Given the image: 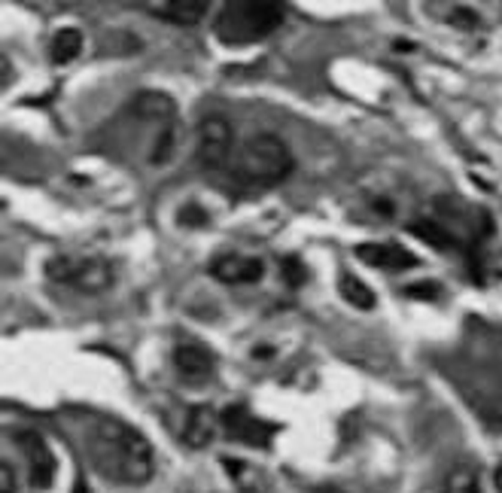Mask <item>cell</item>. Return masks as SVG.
I'll use <instances>...</instances> for the list:
<instances>
[{
  "label": "cell",
  "instance_id": "5b68a950",
  "mask_svg": "<svg viewBox=\"0 0 502 493\" xmlns=\"http://www.w3.org/2000/svg\"><path fill=\"white\" fill-rule=\"evenodd\" d=\"M220 426L226 429V435L232 442L253 444V448H268L271 435H274V426L253 417L250 411H247V405H229L220 415Z\"/></svg>",
  "mask_w": 502,
  "mask_h": 493
},
{
  "label": "cell",
  "instance_id": "277c9868",
  "mask_svg": "<svg viewBox=\"0 0 502 493\" xmlns=\"http://www.w3.org/2000/svg\"><path fill=\"white\" fill-rule=\"evenodd\" d=\"M46 277L79 292H103L113 283V265L98 256H52L46 262Z\"/></svg>",
  "mask_w": 502,
  "mask_h": 493
},
{
  "label": "cell",
  "instance_id": "7a4b0ae2",
  "mask_svg": "<svg viewBox=\"0 0 502 493\" xmlns=\"http://www.w3.org/2000/svg\"><path fill=\"white\" fill-rule=\"evenodd\" d=\"M281 4H250V0H238L226 4L213 22V34L222 46H250L274 34L283 22Z\"/></svg>",
  "mask_w": 502,
  "mask_h": 493
},
{
  "label": "cell",
  "instance_id": "8fae6325",
  "mask_svg": "<svg viewBox=\"0 0 502 493\" xmlns=\"http://www.w3.org/2000/svg\"><path fill=\"white\" fill-rule=\"evenodd\" d=\"M174 365L186 381H204L213 375V354L202 345H177L174 347Z\"/></svg>",
  "mask_w": 502,
  "mask_h": 493
},
{
  "label": "cell",
  "instance_id": "30bf717a",
  "mask_svg": "<svg viewBox=\"0 0 502 493\" xmlns=\"http://www.w3.org/2000/svg\"><path fill=\"white\" fill-rule=\"evenodd\" d=\"M217 426H220V415L213 411V405H195L193 411H189L186 417V429H183V442L189 444L193 451H202L207 444L213 442V435H217Z\"/></svg>",
  "mask_w": 502,
  "mask_h": 493
},
{
  "label": "cell",
  "instance_id": "8992f818",
  "mask_svg": "<svg viewBox=\"0 0 502 493\" xmlns=\"http://www.w3.org/2000/svg\"><path fill=\"white\" fill-rule=\"evenodd\" d=\"M232 125L222 116H207L198 125V162L204 168H220L222 162L232 153Z\"/></svg>",
  "mask_w": 502,
  "mask_h": 493
},
{
  "label": "cell",
  "instance_id": "e0dca14e",
  "mask_svg": "<svg viewBox=\"0 0 502 493\" xmlns=\"http://www.w3.org/2000/svg\"><path fill=\"white\" fill-rule=\"evenodd\" d=\"M444 493H481V479L472 466H453L444 475Z\"/></svg>",
  "mask_w": 502,
  "mask_h": 493
},
{
  "label": "cell",
  "instance_id": "d4e9b609",
  "mask_svg": "<svg viewBox=\"0 0 502 493\" xmlns=\"http://www.w3.org/2000/svg\"><path fill=\"white\" fill-rule=\"evenodd\" d=\"M497 490L502 493V463H499V469H497Z\"/></svg>",
  "mask_w": 502,
  "mask_h": 493
},
{
  "label": "cell",
  "instance_id": "7c38bea8",
  "mask_svg": "<svg viewBox=\"0 0 502 493\" xmlns=\"http://www.w3.org/2000/svg\"><path fill=\"white\" fill-rule=\"evenodd\" d=\"M147 13H156L158 19L174 22V25H198L207 13L202 0H165V4H143Z\"/></svg>",
  "mask_w": 502,
  "mask_h": 493
},
{
  "label": "cell",
  "instance_id": "3957f363",
  "mask_svg": "<svg viewBox=\"0 0 502 493\" xmlns=\"http://www.w3.org/2000/svg\"><path fill=\"white\" fill-rule=\"evenodd\" d=\"M238 171L256 186H274L292 174V153L277 134H253L241 147Z\"/></svg>",
  "mask_w": 502,
  "mask_h": 493
},
{
  "label": "cell",
  "instance_id": "44dd1931",
  "mask_svg": "<svg viewBox=\"0 0 502 493\" xmlns=\"http://www.w3.org/2000/svg\"><path fill=\"white\" fill-rule=\"evenodd\" d=\"M408 292L411 299H435L438 296V286H435V281H420L417 286H408Z\"/></svg>",
  "mask_w": 502,
  "mask_h": 493
},
{
  "label": "cell",
  "instance_id": "603a6c76",
  "mask_svg": "<svg viewBox=\"0 0 502 493\" xmlns=\"http://www.w3.org/2000/svg\"><path fill=\"white\" fill-rule=\"evenodd\" d=\"M453 25H460V28H475L478 25V19L469 10H463V6H457L453 10Z\"/></svg>",
  "mask_w": 502,
  "mask_h": 493
},
{
  "label": "cell",
  "instance_id": "4fadbf2b",
  "mask_svg": "<svg viewBox=\"0 0 502 493\" xmlns=\"http://www.w3.org/2000/svg\"><path fill=\"white\" fill-rule=\"evenodd\" d=\"M134 110H138L140 119H158L162 125L177 122V104L165 92H140L134 98Z\"/></svg>",
  "mask_w": 502,
  "mask_h": 493
},
{
  "label": "cell",
  "instance_id": "5bb4252c",
  "mask_svg": "<svg viewBox=\"0 0 502 493\" xmlns=\"http://www.w3.org/2000/svg\"><path fill=\"white\" fill-rule=\"evenodd\" d=\"M408 232L417 235L424 244L435 246V250H453V246H460L457 238H453V235L448 232V229L442 226V222H433V220H417V222H411Z\"/></svg>",
  "mask_w": 502,
  "mask_h": 493
},
{
  "label": "cell",
  "instance_id": "cb8c5ba5",
  "mask_svg": "<svg viewBox=\"0 0 502 493\" xmlns=\"http://www.w3.org/2000/svg\"><path fill=\"white\" fill-rule=\"evenodd\" d=\"M74 493H92L89 488H85V481H76V488H74Z\"/></svg>",
  "mask_w": 502,
  "mask_h": 493
},
{
  "label": "cell",
  "instance_id": "52a82bcc",
  "mask_svg": "<svg viewBox=\"0 0 502 493\" xmlns=\"http://www.w3.org/2000/svg\"><path fill=\"white\" fill-rule=\"evenodd\" d=\"M15 442H19V448L25 451V457H28L31 484L46 490L55 479V454L49 451V444H46L43 435L34 433V429H22V433L15 435Z\"/></svg>",
  "mask_w": 502,
  "mask_h": 493
},
{
  "label": "cell",
  "instance_id": "d6986e66",
  "mask_svg": "<svg viewBox=\"0 0 502 493\" xmlns=\"http://www.w3.org/2000/svg\"><path fill=\"white\" fill-rule=\"evenodd\" d=\"M177 143H180L177 122L162 125V131H158V138H156V147H153V156H149V158H153V165H167V162H171Z\"/></svg>",
  "mask_w": 502,
  "mask_h": 493
},
{
  "label": "cell",
  "instance_id": "9c48e42d",
  "mask_svg": "<svg viewBox=\"0 0 502 493\" xmlns=\"http://www.w3.org/2000/svg\"><path fill=\"white\" fill-rule=\"evenodd\" d=\"M211 274L222 283H256L265 274V262L256 256H220L211 265Z\"/></svg>",
  "mask_w": 502,
  "mask_h": 493
},
{
  "label": "cell",
  "instance_id": "ac0fdd59",
  "mask_svg": "<svg viewBox=\"0 0 502 493\" xmlns=\"http://www.w3.org/2000/svg\"><path fill=\"white\" fill-rule=\"evenodd\" d=\"M338 292H341V299L350 301L354 308H363V311H372V308H374V292H372L363 281H356L354 274H345V277H341Z\"/></svg>",
  "mask_w": 502,
  "mask_h": 493
},
{
  "label": "cell",
  "instance_id": "ba28073f",
  "mask_svg": "<svg viewBox=\"0 0 502 493\" xmlns=\"http://www.w3.org/2000/svg\"><path fill=\"white\" fill-rule=\"evenodd\" d=\"M356 256L374 268H381V272H408V268L417 265V256L396 244H360L356 246Z\"/></svg>",
  "mask_w": 502,
  "mask_h": 493
},
{
  "label": "cell",
  "instance_id": "2e32d148",
  "mask_svg": "<svg viewBox=\"0 0 502 493\" xmlns=\"http://www.w3.org/2000/svg\"><path fill=\"white\" fill-rule=\"evenodd\" d=\"M222 463H226L235 488L241 493H265V481H262V475L253 466L241 463V460H222Z\"/></svg>",
  "mask_w": 502,
  "mask_h": 493
},
{
  "label": "cell",
  "instance_id": "ffe728a7",
  "mask_svg": "<svg viewBox=\"0 0 502 493\" xmlns=\"http://www.w3.org/2000/svg\"><path fill=\"white\" fill-rule=\"evenodd\" d=\"M281 272L286 277V283H292V286H301L308 281V268L301 265V259H296V256H286L281 262Z\"/></svg>",
  "mask_w": 502,
  "mask_h": 493
},
{
  "label": "cell",
  "instance_id": "6da1fadb",
  "mask_svg": "<svg viewBox=\"0 0 502 493\" xmlns=\"http://www.w3.org/2000/svg\"><path fill=\"white\" fill-rule=\"evenodd\" d=\"M83 451L101 479L113 484H147L156 472L153 444L134 426L107 415H92L83 426Z\"/></svg>",
  "mask_w": 502,
  "mask_h": 493
},
{
  "label": "cell",
  "instance_id": "7402d4cb",
  "mask_svg": "<svg viewBox=\"0 0 502 493\" xmlns=\"http://www.w3.org/2000/svg\"><path fill=\"white\" fill-rule=\"evenodd\" d=\"M15 490V475H13V466L4 463L0 466V493H13Z\"/></svg>",
  "mask_w": 502,
  "mask_h": 493
},
{
  "label": "cell",
  "instance_id": "9a60e30c",
  "mask_svg": "<svg viewBox=\"0 0 502 493\" xmlns=\"http://www.w3.org/2000/svg\"><path fill=\"white\" fill-rule=\"evenodd\" d=\"M79 52H83V34H79L76 28H65V31L55 34L52 49H49L55 65H70Z\"/></svg>",
  "mask_w": 502,
  "mask_h": 493
}]
</instances>
